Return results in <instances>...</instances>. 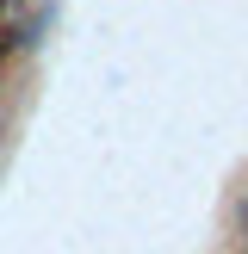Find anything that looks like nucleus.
<instances>
[{
	"mask_svg": "<svg viewBox=\"0 0 248 254\" xmlns=\"http://www.w3.org/2000/svg\"><path fill=\"white\" fill-rule=\"evenodd\" d=\"M6 6H12V0H0V19H6Z\"/></svg>",
	"mask_w": 248,
	"mask_h": 254,
	"instance_id": "nucleus-1",
	"label": "nucleus"
}]
</instances>
